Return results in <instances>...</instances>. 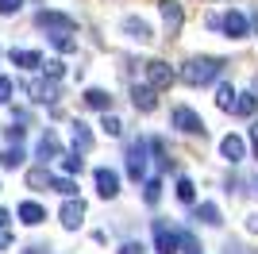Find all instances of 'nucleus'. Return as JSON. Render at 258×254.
Returning a JSON list of instances; mask_svg holds the SVG:
<instances>
[{"label": "nucleus", "mask_w": 258, "mask_h": 254, "mask_svg": "<svg viewBox=\"0 0 258 254\" xmlns=\"http://www.w3.org/2000/svg\"><path fill=\"white\" fill-rule=\"evenodd\" d=\"M85 169V162H81V154H62V173L70 177V173H81Z\"/></svg>", "instance_id": "bb28decb"}, {"label": "nucleus", "mask_w": 258, "mask_h": 254, "mask_svg": "<svg viewBox=\"0 0 258 254\" xmlns=\"http://www.w3.org/2000/svg\"><path fill=\"white\" fill-rule=\"evenodd\" d=\"M50 46L62 50V54H70V50H77V39L74 35H50Z\"/></svg>", "instance_id": "a878e982"}, {"label": "nucleus", "mask_w": 258, "mask_h": 254, "mask_svg": "<svg viewBox=\"0 0 258 254\" xmlns=\"http://www.w3.org/2000/svg\"><path fill=\"white\" fill-rule=\"evenodd\" d=\"M4 100H12V81L8 77H0V104H4Z\"/></svg>", "instance_id": "72a5a7b5"}, {"label": "nucleus", "mask_w": 258, "mask_h": 254, "mask_svg": "<svg viewBox=\"0 0 258 254\" xmlns=\"http://www.w3.org/2000/svg\"><path fill=\"white\" fill-rule=\"evenodd\" d=\"M119 31L127 35V39H135V42H151V39H154V27L143 20V16H123Z\"/></svg>", "instance_id": "1a4fd4ad"}, {"label": "nucleus", "mask_w": 258, "mask_h": 254, "mask_svg": "<svg viewBox=\"0 0 258 254\" xmlns=\"http://www.w3.org/2000/svg\"><path fill=\"white\" fill-rule=\"evenodd\" d=\"M43 74H46V77H50V81H58V77H62V74H66V66H62V62H58V58H50V62H46V66H43Z\"/></svg>", "instance_id": "7c9ffc66"}, {"label": "nucleus", "mask_w": 258, "mask_h": 254, "mask_svg": "<svg viewBox=\"0 0 258 254\" xmlns=\"http://www.w3.org/2000/svg\"><path fill=\"white\" fill-rule=\"evenodd\" d=\"M0 231H8V212L0 208Z\"/></svg>", "instance_id": "e433bc0d"}, {"label": "nucleus", "mask_w": 258, "mask_h": 254, "mask_svg": "<svg viewBox=\"0 0 258 254\" xmlns=\"http://www.w3.org/2000/svg\"><path fill=\"white\" fill-rule=\"evenodd\" d=\"M27 185H31V189H43V185H54V177L46 169H31V173H27Z\"/></svg>", "instance_id": "cd10ccee"}, {"label": "nucleus", "mask_w": 258, "mask_h": 254, "mask_svg": "<svg viewBox=\"0 0 258 254\" xmlns=\"http://www.w3.org/2000/svg\"><path fill=\"white\" fill-rule=\"evenodd\" d=\"M100 127H104V131H108L112 139H119V135H123V123H119L116 116H104V119H100Z\"/></svg>", "instance_id": "c756f323"}, {"label": "nucleus", "mask_w": 258, "mask_h": 254, "mask_svg": "<svg viewBox=\"0 0 258 254\" xmlns=\"http://www.w3.org/2000/svg\"><path fill=\"white\" fill-rule=\"evenodd\" d=\"M220 154H224L231 166H239V162H243V154H247V143H243V135H224V139H220Z\"/></svg>", "instance_id": "9b49d317"}, {"label": "nucleus", "mask_w": 258, "mask_h": 254, "mask_svg": "<svg viewBox=\"0 0 258 254\" xmlns=\"http://www.w3.org/2000/svg\"><path fill=\"white\" fill-rule=\"evenodd\" d=\"M23 254H46V246H27Z\"/></svg>", "instance_id": "4c0bfd02"}, {"label": "nucleus", "mask_w": 258, "mask_h": 254, "mask_svg": "<svg viewBox=\"0 0 258 254\" xmlns=\"http://www.w3.org/2000/svg\"><path fill=\"white\" fill-rule=\"evenodd\" d=\"M131 104L139 108V112H154V108H158L154 89H151V85H131Z\"/></svg>", "instance_id": "4468645a"}, {"label": "nucleus", "mask_w": 258, "mask_h": 254, "mask_svg": "<svg viewBox=\"0 0 258 254\" xmlns=\"http://www.w3.org/2000/svg\"><path fill=\"white\" fill-rule=\"evenodd\" d=\"M58 216H62V227H66V231H77L81 220H85V201H66Z\"/></svg>", "instance_id": "f8f14e48"}, {"label": "nucleus", "mask_w": 258, "mask_h": 254, "mask_svg": "<svg viewBox=\"0 0 258 254\" xmlns=\"http://www.w3.org/2000/svg\"><path fill=\"white\" fill-rule=\"evenodd\" d=\"M35 23H39V27H46V31L50 35H74L77 31V20L74 16H66V12H39V16H35Z\"/></svg>", "instance_id": "423d86ee"}, {"label": "nucleus", "mask_w": 258, "mask_h": 254, "mask_svg": "<svg viewBox=\"0 0 258 254\" xmlns=\"http://www.w3.org/2000/svg\"><path fill=\"white\" fill-rule=\"evenodd\" d=\"M147 150H151V139H135L127 147V177L131 181H147Z\"/></svg>", "instance_id": "20e7f679"}, {"label": "nucleus", "mask_w": 258, "mask_h": 254, "mask_svg": "<svg viewBox=\"0 0 258 254\" xmlns=\"http://www.w3.org/2000/svg\"><path fill=\"white\" fill-rule=\"evenodd\" d=\"M173 81H177V70H173L170 62H162V58H151V62H147V85H151L154 93L170 89Z\"/></svg>", "instance_id": "39448f33"}, {"label": "nucleus", "mask_w": 258, "mask_h": 254, "mask_svg": "<svg viewBox=\"0 0 258 254\" xmlns=\"http://www.w3.org/2000/svg\"><path fill=\"white\" fill-rule=\"evenodd\" d=\"M54 193H62L66 201H74V193H77V185L70 177H54Z\"/></svg>", "instance_id": "c85d7f7f"}, {"label": "nucleus", "mask_w": 258, "mask_h": 254, "mask_svg": "<svg viewBox=\"0 0 258 254\" xmlns=\"http://www.w3.org/2000/svg\"><path fill=\"white\" fill-rule=\"evenodd\" d=\"M224 58H216V54H193L189 62L181 66V81L185 85H193V89H201V85H212V81H220L224 77Z\"/></svg>", "instance_id": "f257e3e1"}, {"label": "nucleus", "mask_w": 258, "mask_h": 254, "mask_svg": "<svg viewBox=\"0 0 258 254\" xmlns=\"http://www.w3.org/2000/svg\"><path fill=\"white\" fill-rule=\"evenodd\" d=\"M16 166H23V150L16 147V150H0V169H16Z\"/></svg>", "instance_id": "393cba45"}, {"label": "nucleus", "mask_w": 258, "mask_h": 254, "mask_svg": "<svg viewBox=\"0 0 258 254\" xmlns=\"http://www.w3.org/2000/svg\"><path fill=\"white\" fill-rule=\"evenodd\" d=\"M81 100H85V108H97V112H104V116H108V108H112V96H108L104 89H85Z\"/></svg>", "instance_id": "6ab92c4d"}, {"label": "nucleus", "mask_w": 258, "mask_h": 254, "mask_svg": "<svg viewBox=\"0 0 258 254\" xmlns=\"http://www.w3.org/2000/svg\"><path fill=\"white\" fill-rule=\"evenodd\" d=\"M35 154H39V162H54V158H62V143H58V135L54 131H46L43 139H39V147H35Z\"/></svg>", "instance_id": "ddd939ff"}, {"label": "nucleus", "mask_w": 258, "mask_h": 254, "mask_svg": "<svg viewBox=\"0 0 258 254\" xmlns=\"http://www.w3.org/2000/svg\"><path fill=\"white\" fill-rule=\"evenodd\" d=\"M254 112H258V93H239L235 108H231V116H243V119H250Z\"/></svg>", "instance_id": "a211bd4d"}, {"label": "nucleus", "mask_w": 258, "mask_h": 254, "mask_svg": "<svg viewBox=\"0 0 258 254\" xmlns=\"http://www.w3.org/2000/svg\"><path fill=\"white\" fill-rule=\"evenodd\" d=\"M250 147H254V154H258V123H250Z\"/></svg>", "instance_id": "c9c22d12"}, {"label": "nucleus", "mask_w": 258, "mask_h": 254, "mask_svg": "<svg viewBox=\"0 0 258 254\" xmlns=\"http://www.w3.org/2000/svg\"><path fill=\"white\" fill-rule=\"evenodd\" d=\"M74 131H70V139H74V154H85L89 147H93V131H89V123H81V119H74Z\"/></svg>", "instance_id": "2eb2a0df"}, {"label": "nucleus", "mask_w": 258, "mask_h": 254, "mask_svg": "<svg viewBox=\"0 0 258 254\" xmlns=\"http://www.w3.org/2000/svg\"><path fill=\"white\" fill-rule=\"evenodd\" d=\"M97 193L104 197V201H116L119 197V173L116 169H108V166L97 169Z\"/></svg>", "instance_id": "9d476101"}, {"label": "nucleus", "mask_w": 258, "mask_h": 254, "mask_svg": "<svg viewBox=\"0 0 258 254\" xmlns=\"http://www.w3.org/2000/svg\"><path fill=\"white\" fill-rule=\"evenodd\" d=\"M250 23H254V27H258V12H254V16H250Z\"/></svg>", "instance_id": "58836bf2"}, {"label": "nucleus", "mask_w": 258, "mask_h": 254, "mask_svg": "<svg viewBox=\"0 0 258 254\" xmlns=\"http://www.w3.org/2000/svg\"><path fill=\"white\" fill-rule=\"evenodd\" d=\"M235 100H239V93H235V85H227V81H220V89H216V108H224V112H231V108H235Z\"/></svg>", "instance_id": "aec40b11"}, {"label": "nucleus", "mask_w": 258, "mask_h": 254, "mask_svg": "<svg viewBox=\"0 0 258 254\" xmlns=\"http://www.w3.org/2000/svg\"><path fill=\"white\" fill-rule=\"evenodd\" d=\"M170 123L177 127V131H185V135H205L208 127H205V119H201V112H193L189 104H177L170 112Z\"/></svg>", "instance_id": "7ed1b4c3"}, {"label": "nucleus", "mask_w": 258, "mask_h": 254, "mask_svg": "<svg viewBox=\"0 0 258 254\" xmlns=\"http://www.w3.org/2000/svg\"><path fill=\"white\" fill-rule=\"evenodd\" d=\"M193 216H197L201 223H208V227H216V223H224V220H220V208H216L212 201H201V204H197V212H193Z\"/></svg>", "instance_id": "4be33fe9"}, {"label": "nucleus", "mask_w": 258, "mask_h": 254, "mask_svg": "<svg viewBox=\"0 0 258 254\" xmlns=\"http://www.w3.org/2000/svg\"><path fill=\"white\" fill-rule=\"evenodd\" d=\"M220 31H224L227 39H247V35H250V20L243 16V12L227 8L224 16H220Z\"/></svg>", "instance_id": "0eeeda50"}, {"label": "nucleus", "mask_w": 258, "mask_h": 254, "mask_svg": "<svg viewBox=\"0 0 258 254\" xmlns=\"http://www.w3.org/2000/svg\"><path fill=\"white\" fill-rule=\"evenodd\" d=\"M23 8V0H0V16H16Z\"/></svg>", "instance_id": "473e14b6"}, {"label": "nucleus", "mask_w": 258, "mask_h": 254, "mask_svg": "<svg viewBox=\"0 0 258 254\" xmlns=\"http://www.w3.org/2000/svg\"><path fill=\"white\" fill-rule=\"evenodd\" d=\"M20 220L27 223V227H39V223L46 220V208H43V204H35V201H23L20 204Z\"/></svg>", "instance_id": "f3484780"}, {"label": "nucleus", "mask_w": 258, "mask_h": 254, "mask_svg": "<svg viewBox=\"0 0 258 254\" xmlns=\"http://www.w3.org/2000/svg\"><path fill=\"white\" fill-rule=\"evenodd\" d=\"M158 8H162V20H166V31H170V39H177V35H181V23H185L181 0H158Z\"/></svg>", "instance_id": "6e6552de"}, {"label": "nucleus", "mask_w": 258, "mask_h": 254, "mask_svg": "<svg viewBox=\"0 0 258 254\" xmlns=\"http://www.w3.org/2000/svg\"><path fill=\"white\" fill-rule=\"evenodd\" d=\"M143 201H147V204L162 201V177H147V181H143Z\"/></svg>", "instance_id": "b1692460"}, {"label": "nucleus", "mask_w": 258, "mask_h": 254, "mask_svg": "<svg viewBox=\"0 0 258 254\" xmlns=\"http://www.w3.org/2000/svg\"><path fill=\"white\" fill-rule=\"evenodd\" d=\"M8 58H12V66H20V70H39V66H46V58L39 50H12Z\"/></svg>", "instance_id": "dca6fc26"}, {"label": "nucleus", "mask_w": 258, "mask_h": 254, "mask_svg": "<svg viewBox=\"0 0 258 254\" xmlns=\"http://www.w3.org/2000/svg\"><path fill=\"white\" fill-rule=\"evenodd\" d=\"M27 93H31V100H39V104H46V100H58V85H43V81H35L27 85Z\"/></svg>", "instance_id": "412c9836"}, {"label": "nucleus", "mask_w": 258, "mask_h": 254, "mask_svg": "<svg viewBox=\"0 0 258 254\" xmlns=\"http://www.w3.org/2000/svg\"><path fill=\"white\" fill-rule=\"evenodd\" d=\"M247 231L258 235V212H250V216H247Z\"/></svg>", "instance_id": "f704fd0d"}, {"label": "nucleus", "mask_w": 258, "mask_h": 254, "mask_svg": "<svg viewBox=\"0 0 258 254\" xmlns=\"http://www.w3.org/2000/svg\"><path fill=\"white\" fill-rule=\"evenodd\" d=\"M173 197H177L181 204H193V201H197V185H193L189 177H177V185H173Z\"/></svg>", "instance_id": "5701e85b"}, {"label": "nucleus", "mask_w": 258, "mask_h": 254, "mask_svg": "<svg viewBox=\"0 0 258 254\" xmlns=\"http://www.w3.org/2000/svg\"><path fill=\"white\" fill-rule=\"evenodd\" d=\"M116 254H147V246H143V243H139V239H127V243L119 246V250H116Z\"/></svg>", "instance_id": "2f4dec72"}, {"label": "nucleus", "mask_w": 258, "mask_h": 254, "mask_svg": "<svg viewBox=\"0 0 258 254\" xmlns=\"http://www.w3.org/2000/svg\"><path fill=\"white\" fill-rule=\"evenodd\" d=\"M185 227H170L166 220H154V250L158 254H181Z\"/></svg>", "instance_id": "f03ea898"}]
</instances>
